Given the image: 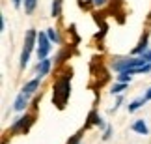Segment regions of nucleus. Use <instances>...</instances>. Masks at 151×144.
I'll use <instances>...</instances> for the list:
<instances>
[{
  "label": "nucleus",
  "mask_w": 151,
  "mask_h": 144,
  "mask_svg": "<svg viewBox=\"0 0 151 144\" xmlns=\"http://www.w3.org/2000/svg\"><path fill=\"white\" fill-rule=\"evenodd\" d=\"M132 131H136V133H140V135H147L149 133V129H147V125L144 120H136L134 124H132Z\"/></svg>",
  "instance_id": "obj_8"
},
{
  "label": "nucleus",
  "mask_w": 151,
  "mask_h": 144,
  "mask_svg": "<svg viewBox=\"0 0 151 144\" xmlns=\"http://www.w3.org/2000/svg\"><path fill=\"white\" fill-rule=\"evenodd\" d=\"M28 122H30V118H28V116H24V118H17V122L13 124V127H11V129H13V131L26 129V124H28Z\"/></svg>",
  "instance_id": "obj_9"
},
{
  "label": "nucleus",
  "mask_w": 151,
  "mask_h": 144,
  "mask_svg": "<svg viewBox=\"0 0 151 144\" xmlns=\"http://www.w3.org/2000/svg\"><path fill=\"white\" fill-rule=\"evenodd\" d=\"M142 64H147V62H144L142 58H125V60H119V62H116L114 64V69L116 71H127V69H131V67H136V66H142Z\"/></svg>",
  "instance_id": "obj_4"
},
{
  "label": "nucleus",
  "mask_w": 151,
  "mask_h": 144,
  "mask_svg": "<svg viewBox=\"0 0 151 144\" xmlns=\"http://www.w3.org/2000/svg\"><path fill=\"white\" fill-rule=\"evenodd\" d=\"M39 82H41V77H37V79H32L30 82H26V84H24V88H22V92H24L26 96H32V94H36V90L39 88Z\"/></svg>",
  "instance_id": "obj_6"
},
{
  "label": "nucleus",
  "mask_w": 151,
  "mask_h": 144,
  "mask_svg": "<svg viewBox=\"0 0 151 144\" xmlns=\"http://www.w3.org/2000/svg\"><path fill=\"white\" fill-rule=\"evenodd\" d=\"M36 4H37V0H24V11L26 13H32L36 9Z\"/></svg>",
  "instance_id": "obj_14"
},
{
  "label": "nucleus",
  "mask_w": 151,
  "mask_h": 144,
  "mask_svg": "<svg viewBox=\"0 0 151 144\" xmlns=\"http://www.w3.org/2000/svg\"><path fill=\"white\" fill-rule=\"evenodd\" d=\"M50 43H52V41L49 39L47 32H39V34H37V56H39V60L47 58V54L50 53V49H52Z\"/></svg>",
  "instance_id": "obj_3"
},
{
  "label": "nucleus",
  "mask_w": 151,
  "mask_h": 144,
  "mask_svg": "<svg viewBox=\"0 0 151 144\" xmlns=\"http://www.w3.org/2000/svg\"><path fill=\"white\" fill-rule=\"evenodd\" d=\"M26 105H28V96L24 94V92H21V94L17 96L15 103H13V109H15L17 112H21V111H24V109H26Z\"/></svg>",
  "instance_id": "obj_5"
},
{
  "label": "nucleus",
  "mask_w": 151,
  "mask_h": 144,
  "mask_svg": "<svg viewBox=\"0 0 151 144\" xmlns=\"http://www.w3.org/2000/svg\"><path fill=\"white\" fill-rule=\"evenodd\" d=\"M118 80H119V82H131V75L127 73V71H121L118 75Z\"/></svg>",
  "instance_id": "obj_16"
},
{
  "label": "nucleus",
  "mask_w": 151,
  "mask_h": 144,
  "mask_svg": "<svg viewBox=\"0 0 151 144\" xmlns=\"http://www.w3.org/2000/svg\"><path fill=\"white\" fill-rule=\"evenodd\" d=\"M127 88V82H119V84H116L112 90H110V94H121V92H123Z\"/></svg>",
  "instance_id": "obj_15"
},
{
  "label": "nucleus",
  "mask_w": 151,
  "mask_h": 144,
  "mask_svg": "<svg viewBox=\"0 0 151 144\" xmlns=\"http://www.w3.org/2000/svg\"><path fill=\"white\" fill-rule=\"evenodd\" d=\"M146 43H147V38H146V36H144V38H142V41H140V43H138V47H136L134 51H132V53H134V54H142V53H144V51H146V47H147V45H146Z\"/></svg>",
  "instance_id": "obj_13"
},
{
  "label": "nucleus",
  "mask_w": 151,
  "mask_h": 144,
  "mask_svg": "<svg viewBox=\"0 0 151 144\" xmlns=\"http://www.w3.org/2000/svg\"><path fill=\"white\" fill-rule=\"evenodd\" d=\"M47 36L52 43H60V36H58V32L54 30V28H47Z\"/></svg>",
  "instance_id": "obj_12"
},
{
  "label": "nucleus",
  "mask_w": 151,
  "mask_h": 144,
  "mask_svg": "<svg viewBox=\"0 0 151 144\" xmlns=\"http://www.w3.org/2000/svg\"><path fill=\"white\" fill-rule=\"evenodd\" d=\"M60 11H62V0H54V2H52V8H50L52 17H60Z\"/></svg>",
  "instance_id": "obj_10"
},
{
  "label": "nucleus",
  "mask_w": 151,
  "mask_h": 144,
  "mask_svg": "<svg viewBox=\"0 0 151 144\" xmlns=\"http://www.w3.org/2000/svg\"><path fill=\"white\" fill-rule=\"evenodd\" d=\"M144 97H146V99H151V88L146 92V96H144Z\"/></svg>",
  "instance_id": "obj_20"
},
{
  "label": "nucleus",
  "mask_w": 151,
  "mask_h": 144,
  "mask_svg": "<svg viewBox=\"0 0 151 144\" xmlns=\"http://www.w3.org/2000/svg\"><path fill=\"white\" fill-rule=\"evenodd\" d=\"M140 58L144 62H149V64H151V53H149V51H144V53L140 54Z\"/></svg>",
  "instance_id": "obj_17"
},
{
  "label": "nucleus",
  "mask_w": 151,
  "mask_h": 144,
  "mask_svg": "<svg viewBox=\"0 0 151 144\" xmlns=\"http://www.w3.org/2000/svg\"><path fill=\"white\" fill-rule=\"evenodd\" d=\"M146 101H147L146 97H140V99L132 101L131 105H129V112H134V111H138V109H140V107H142V105H144V103H146Z\"/></svg>",
  "instance_id": "obj_11"
},
{
  "label": "nucleus",
  "mask_w": 151,
  "mask_h": 144,
  "mask_svg": "<svg viewBox=\"0 0 151 144\" xmlns=\"http://www.w3.org/2000/svg\"><path fill=\"white\" fill-rule=\"evenodd\" d=\"M36 41H37V34L34 28H30L24 36V47H22V53H21V67H24L28 64V58H30V53H32Z\"/></svg>",
  "instance_id": "obj_2"
},
{
  "label": "nucleus",
  "mask_w": 151,
  "mask_h": 144,
  "mask_svg": "<svg viewBox=\"0 0 151 144\" xmlns=\"http://www.w3.org/2000/svg\"><path fill=\"white\" fill-rule=\"evenodd\" d=\"M110 135H112V129L106 127V131H104V135H103V139H104V140H108V139H110Z\"/></svg>",
  "instance_id": "obj_18"
},
{
  "label": "nucleus",
  "mask_w": 151,
  "mask_h": 144,
  "mask_svg": "<svg viewBox=\"0 0 151 144\" xmlns=\"http://www.w3.org/2000/svg\"><path fill=\"white\" fill-rule=\"evenodd\" d=\"M91 2H93L95 6H104V4H106V0H91Z\"/></svg>",
  "instance_id": "obj_19"
},
{
  "label": "nucleus",
  "mask_w": 151,
  "mask_h": 144,
  "mask_svg": "<svg viewBox=\"0 0 151 144\" xmlns=\"http://www.w3.org/2000/svg\"><path fill=\"white\" fill-rule=\"evenodd\" d=\"M13 6H15V8H19V6H21V0H13Z\"/></svg>",
  "instance_id": "obj_21"
},
{
  "label": "nucleus",
  "mask_w": 151,
  "mask_h": 144,
  "mask_svg": "<svg viewBox=\"0 0 151 144\" xmlns=\"http://www.w3.org/2000/svg\"><path fill=\"white\" fill-rule=\"evenodd\" d=\"M69 94H71V82H69L67 77H63L60 80H56L54 84V92H52V101L58 109L65 107V101L69 99Z\"/></svg>",
  "instance_id": "obj_1"
},
{
  "label": "nucleus",
  "mask_w": 151,
  "mask_h": 144,
  "mask_svg": "<svg viewBox=\"0 0 151 144\" xmlns=\"http://www.w3.org/2000/svg\"><path fill=\"white\" fill-rule=\"evenodd\" d=\"M49 71H50V60H49V58L39 60V64H37V73H39V77H45Z\"/></svg>",
  "instance_id": "obj_7"
}]
</instances>
